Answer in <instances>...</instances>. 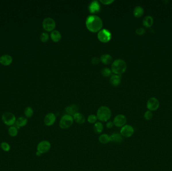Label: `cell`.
Masks as SVG:
<instances>
[{"label": "cell", "mask_w": 172, "mask_h": 171, "mask_svg": "<svg viewBox=\"0 0 172 171\" xmlns=\"http://www.w3.org/2000/svg\"><path fill=\"white\" fill-rule=\"evenodd\" d=\"M87 28L92 32L96 33L101 30L103 27V21L99 17L92 15L88 17L86 20Z\"/></svg>", "instance_id": "6da1fadb"}, {"label": "cell", "mask_w": 172, "mask_h": 171, "mask_svg": "<svg viewBox=\"0 0 172 171\" xmlns=\"http://www.w3.org/2000/svg\"><path fill=\"white\" fill-rule=\"evenodd\" d=\"M126 68V63L122 59H116L112 64L111 71L115 74L120 75L125 72Z\"/></svg>", "instance_id": "7a4b0ae2"}, {"label": "cell", "mask_w": 172, "mask_h": 171, "mask_svg": "<svg viewBox=\"0 0 172 171\" xmlns=\"http://www.w3.org/2000/svg\"><path fill=\"white\" fill-rule=\"evenodd\" d=\"M112 116L111 110L106 106H100L98 109L96 116L100 122H107Z\"/></svg>", "instance_id": "3957f363"}, {"label": "cell", "mask_w": 172, "mask_h": 171, "mask_svg": "<svg viewBox=\"0 0 172 171\" xmlns=\"http://www.w3.org/2000/svg\"><path fill=\"white\" fill-rule=\"evenodd\" d=\"M74 122L73 116L69 114H64L59 120V126L61 129H67L73 125Z\"/></svg>", "instance_id": "277c9868"}, {"label": "cell", "mask_w": 172, "mask_h": 171, "mask_svg": "<svg viewBox=\"0 0 172 171\" xmlns=\"http://www.w3.org/2000/svg\"><path fill=\"white\" fill-rule=\"evenodd\" d=\"M16 118L14 114L10 112H5L2 116V120L6 126H14Z\"/></svg>", "instance_id": "5b68a950"}, {"label": "cell", "mask_w": 172, "mask_h": 171, "mask_svg": "<svg viewBox=\"0 0 172 171\" xmlns=\"http://www.w3.org/2000/svg\"><path fill=\"white\" fill-rule=\"evenodd\" d=\"M97 37L100 41L103 43H107L111 39V33L108 29H103L98 32Z\"/></svg>", "instance_id": "8992f818"}, {"label": "cell", "mask_w": 172, "mask_h": 171, "mask_svg": "<svg viewBox=\"0 0 172 171\" xmlns=\"http://www.w3.org/2000/svg\"><path fill=\"white\" fill-rule=\"evenodd\" d=\"M42 27L45 30L52 32L56 27V23L53 19L50 17L46 18L43 21Z\"/></svg>", "instance_id": "52a82bcc"}, {"label": "cell", "mask_w": 172, "mask_h": 171, "mask_svg": "<svg viewBox=\"0 0 172 171\" xmlns=\"http://www.w3.org/2000/svg\"><path fill=\"white\" fill-rule=\"evenodd\" d=\"M51 144L49 141L44 140L40 142L37 146V151L41 154L47 153L51 148Z\"/></svg>", "instance_id": "ba28073f"}, {"label": "cell", "mask_w": 172, "mask_h": 171, "mask_svg": "<svg viewBox=\"0 0 172 171\" xmlns=\"http://www.w3.org/2000/svg\"><path fill=\"white\" fill-rule=\"evenodd\" d=\"M134 133V129L133 126L130 124H125L123 126H122L120 132V134H121L122 136L126 138L132 136Z\"/></svg>", "instance_id": "9c48e42d"}, {"label": "cell", "mask_w": 172, "mask_h": 171, "mask_svg": "<svg viewBox=\"0 0 172 171\" xmlns=\"http://www.w3.org/2000/svg\"><path fill=\"white\" fill-rule=\"evenodd\" d=\"M127 122V118L123 114H118L114 118V125L117 128H122L125 125Z\"/></svg>", "instance_id": "30bf717a"}, {"label": "cell", "mask_w": 172, "mask_h": 171, "mask_svg": "<svg viewBox=\"0 0 172 171\" xmlns=\"http://www.w3.org/2000/svg\"><path fill=\"white\" fill-rule=\"evenodd\" d=\"M160 102L158 99L155 98H150L148 100L146 104V107L148 110L150 111H155L157 110L159 108Z\"/></svg>", "instance_id": "8fae6325"}, {"label": "cell", "mask_w": 172, "mask_h": 171, "mask_svg": "<svg viewBox=\"0 0 172 171\" xmlns=\"http://www.w3.org/2000/svg\"><path fill=\"white\" fill-rule=\"evenodd\" d=\"M88 10L90 13L93 14L99 13L101 11V6L99 2L97 1H92L89 5Z\"/></svg>", "instance_id": "7c38bea8"}, {"label": "cell", "mask_w": 172, "mask_h": 171, "mask_svg": "<svg viewBox=\"0 0 172 171\" xmlns=\"http://www.w3.org/2000/svg\"><path fill=\"white\" fill-rule=\"evenodd\" d=\"M57 120V117L55 114L49 112L46 114L44 118V123L47 126H51L55 124Z\"/></svg>", "instance_id": "4fadbf2b"}, {"label": "cell", "mask_w": 172, "mask_h": 171, "mask_svg": "<svg viewBox=\"0 0 172 171\" xmlns=\"http://www.w3.org/2000/svg\"><path fill=\"white\" fill-rule=\"evenodd\" d=\"M13 58L11 55L8 54L3 55L0 57V63L4 66H9L12 63Z\"/></svg>", "instance_id": "5bb4252c"}, {"label": "cell", "mask_w": 172, "mask_h": 171, "mask_svg": "<svg viewBox=\"0 0 172 171\" xmlns=\"http://www.w3.org/2000/svg\"><path fill=\"white\" fill-rule=\"evenodd\" d=\"M28 123V119L25 116H20L16 119L15 126L17 128H22L26 126Z\"/></svg>", "instance_id": "9a60e30c"}, {"label": "cell", "mask_w": 172, "mask_h": 171, "mask_svg": "<svg viewBox=\"0 0 172 171\" xmlns=\"http://www.w3.org/2000/svg\"><path fill=\"white\" fill-rule=\"evenodd\" d=\"M79 107L76 104H71V106H67L65 108V112L67 114L73 116L75 114L78 112Z\"/></svg>", "instance_id": "2e32d148"}, {"label": "cell", "mask_w": 172, "mask_h": 171, "mask_svg": "<svg viewBox=\"0 0 172 171\" xmlns=\"http://www.w3.org/2000/svg\"><path fill=\"white\" fill-rule=\"evenodd\" d=\"M110 136L111 142L114 143L120 144L122 143L123 140V136H122L121 134L118 132H114Z\"/></svg>", "instance_id": "e0dca14e"}, {"label": "cell", "mask_w": 172, "mask_h": 171, "mask_svg": "<svg viewBox=\"0 0 172 171\" xmlns=\"http://www.w3.org/2000/svg\"><path fill=\"white\" fill-rule=\"evenodd\" d=\"M73 119L75 122L78 124H84L86 121L85 116L80 112H77L73 116Z\"/></svg>", "instance_id": "ac0fdd59"}, {"label": "cell", "mask_w": 172, "mask_h": 171, "mask_svg": "<svg viewBox=\"0 0 172 171\" xmlns=\"http://www.w3.org/2000/svg\"><path fill=\"white\" fill-rule=\"evenodd\" d=\"M121 77L120 75L114 74L111 76L110 79V82L114 86H117L121 82Z\"/></svg>", "instance_id": "d6986e66"}, {"label": "cell", "mask_w": 172, "mask_h": 171, "mask_svg": "<svg viewBox=\"0 0 172 171\" xmlns=\"http://www.w3.org/2000/svg\"><path fill=\"white\" fill-rule=\"evenodd\" d=\"M100 61H101L102 63L108 65L112 62H113V58L111 55H109L108 54H104L101 55L100 57Z\"/></svg>", "instance_id": "ffe728a7"}, {"label": "cell", "mask_w": 172, "mask_h": 171, "mask_svg": "<svg viewBox=\"0 0 172 171\" xmlns=\"http://www.w3.org/2000/svg\"><path fill=\"white\" fill-rule=\"evenodd\" d=\"M51 40L55 42H59L61 38V33L59 31L54 30L51 32Z\"/></svg>", "instance_id": "44dd1931"}, {"label": "cell", "mask_w": 172, "mask_h": 171, "mask_svg": "<svg viewBox=\"0 0 172 171\" xmlns=\"http://www.w3.org/2000/svg\"><path fill=\"white\" fill-rule=\"evenodd\" d=\"M93 129L96 134H101L103 130V124L102 122H97L94 124Z\"/></svg>", "instance_id": "7402d4cb"}, {"label": "cell", "mask_w": 172, "mask_h": 171, "mask_svg": "<svg viewBox=\"0 0 172 171\" xmlns=\"http://www.w3.org/2000/svg\"><path fill=\"white\" fill-rule=\"evenodd\" d=\"M154 23L153 18L150 16H147L144 18L142 21V23L144 27L146 28H150L152 26Z\"/></svg>", "instance_id": "603a6c76"}, {"label": "cell", "mask_w": 172, "mask_h": 171, "mask_svg": "<svg viewBox=\"0 0 172 171\" xmlns=\"http://www.w3.org/2000/svg\"><path fill=\"white\" fill-rule=\"evenodd\" d=\"M99 141L100 143L102 144H107L111 142L110 136L106 134H101L99 137Z\"/></svg>", "instance_id": "cb8c5ba5"}, {"label": "cell", "mask_w": 172, "mask_h": 171, "mask_svg": "<svg viewBox=\"0 0 172 171\" xmlns=\"http://www.w3.org/2000/svg\"><path fill=\"white\" fill-rule=\"evenodd\" d=\"M133 13H134V16L136 17V18H140L144 14V8L140 6L136 7L134 9Z\"/></svg>", "instance_id": "d4e9b609"}, {"label": "cell", "mask_w": 172, "mask_h": 171, "mask_svg": "<svg viewBox=\"0 0 172 171\" xmlns=\"http://www.w3.org/2000/svg\"><path fill=\"white\" fill-rule=\"evenodd\" d=\"M8 133L9 135L11 137H15L18 134V128L15 126H10L8 128Z\"/></svg>", "instance_id": "484cf974"}, {"label": "cell", "mask_w": 172, "mask_h": 171, "mask_svg": "<svg viewBox=\"0 0 172 171\" xmlns=\"http://www.w3.org/2000/svg\"><path fill=\"white\" fill-rule=\"evenodd\" d=\"M24 113L25 116L27 118H31L34 114V111L31 107L27 106L25 108Z\"/></svg>", "instance_id": "4316f807"}, {"label": "cell", "mask_w": 172, "mask_h": 171, "mask_svg": "<svg viewBox=\"0 0 172 171\" xmlns=\"http://www.w3.org/2000/svg\"><path fill=\"white\" fill-rule=\"evenodd\" d=\"M0 147L5 152H9L11 150L10 145L6 142H2L0 144Z\"/></svg>", "instance_id": "83f0119b"}, {"label": "cell", "mask_w": 172, "mask_h": 171, "mask_svg": "<svg viewBox=\"0 0 172 171\" xmlns=\"http://www.w3.org/2000/svg\"><path fill=\"white\" fill-rule=\"evenodd\" d=\"M97 117L96 116V115L95 114H90L88 117V122L91 124H95L96 122H97Z\"/></svg>", "instance_id": "f1b7e54d"}, {"label": "cell", "mask_w": 172, "mask_h": 171, "mask_svg": "<svg viewBox=\"0 0 172 171\" xmlns=\"http://www.w3.org/2000/svg\"><path fill=\"white\" fill-rule=\"evenodd\" d=\"M112 72L111 69H110V68H108V67L104 68L101 71L102 74L104 77H108V76L111 75Z\"/></svg>", "instance_id": "f546056e"}, {"label": "cell", "mask_w": 172, "mask_h": 171, "mask_svg": "<svg viewBox=\"0 0 172 171\" xmlns=\"http://www.w3.org/2000/svg\"><path fill=\"white\" fill-rule=\"evenodd\" d=\"M40 39L41 42L43 43H45L49 41V34L47 32H43L40 35Z\"/></svg>", "instance_id": "4dcf8cb0"}, {"label": "cell", "mask_w": 172, "mask_h": 171, "mask_svg": "<svg viewBox=\"0 0 172 171\" xmlns=\"http://www.w3.org/2000/svg\"><path fill=\"white\" fill-rule=\"evenodd\" d=\"M153 117V114L151 111L148 110L146 111L144 114V118L146 119V120H152V118Z\"/></svg>", "instance_id": "1f68e13d"}, {"label": "cell", "mask_w": 172, "mask_h": 171, "mask_svg": "<svg viewBox=\"0 0 172 171\" xmlns=\"http://www.w3.org/2000/svg\"><path fill=\"white\" fill-rule=\"evenodd\" d=\"M136 32L138 35H144V34L146 33V30L142 27H139L136 29Z\"/></svg>", "instance_id": "d6a6232c"}, {"label": "cell", "mask_w": 172, "mask_h": 171, "mask_svg": "<svg viewBox=\"0 0 172 171\" xmlns=\"http://www.w3.org/2000/svg\"><path fill=\"white\" fill-rule=\"evenodd\" d=\"M100 61V59L99 58L97 57H94L91 60L92 63L94 65H96L98 64L99 63Z\"/></svg>", "instance_id": "836d02e7"}, {"label": "cell", "mask_w": 172, "mask_h": 171, "mask_svg": "<svg viewBox=\"0 0 172 171\" xmlns=\"http://www.w3.org/2000/svg\"><path fill=\"white\" fill-rule=\"evenodd\" d=\"M113 0H100V2L101 3L104 5L111 4L112 3L114 2Z\"/></svg>", "instance_id": "e575fe53"}, {"label": "cell", "mask_w": 172, "mask_h": 171, "mask_svg": "<svg viewBox=\"0 0 172 171\" xmlns=\"http://www.w3.org/2000/svg\"><path fill=\"white\" fill-rule=\"evenodd\" d=\"M114 126V125L113 122H112V121H108L107 123H106V128H109V129L112 128Z\"/></svg>", "instance_id": "d590c367"}, {"label": "cell", "mask_w": 172, "mask_h": 171, "mask_svg": "<svg viewBox=\"0 0 172 171\" xmlns=\"http://www.w3.org/2000/svg\"><path fill=\"white\" fill-rule=\"evenodd\" d=\"M41 155H42V154H41L40 153H39V152L37 151L36 153V156H37V157H40V156H41Z\"/></svg>", "instance_id": "8d00e7d4"}]
</instances>
